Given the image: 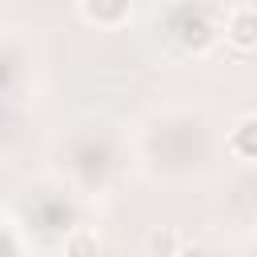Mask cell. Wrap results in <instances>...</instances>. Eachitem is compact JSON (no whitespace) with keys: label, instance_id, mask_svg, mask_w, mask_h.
<instances>
[{"label":"cell","instance_id":"2","mask_svg":"<svg viewBox=\"0 0 257 257\" xmlns=\"http://www.w3.org/2000/svg\"><path fill=\"white\" fill-rule=\"evenodd\" d=\"M225 153L237 157V161H245V165H257V112L241 116V120L229 128V137H225Z\"/></svg>","mask_w":257,"mask_h":257},{"label":"cell","instance_id":"3","mask_svg":"<svg viewBox=\"0 0 257 257\" xmlns=\"http://www.w3.org/2000/svg\"><path fill=\"white\" fill-rule=\"evenodd\" d=\"M80 12L96 28H116L128 20V0H80Z\"/></svg>","mask_w":257,"mask_h":257},{"label":"cell","instance_id":"5","mask_svg":"<svg viewBox=\"0 0 257 257\" xmlns=\"http://www.w3.org/2000/svg\"><path fill=\"white\" fill-rule=\"evenodd\" d=\"M60 249H64V257H96L100 253V237L92 229H72Z\"/></svg>","mask_w":257,"mask_h":257},{"label":"cell","instance_id":"4","mask_svg":"<svg viewBox=\"0 0 257 257\" xmlns=\"http://www.w3.org/2000/svg\"><path fill=\"white\" fill-rule=\"evenodd\" d=\"M181 245H185V237H181L177 229H169V225H161V229H153V233L145 237V253H149V257H177Z\"/></svg>","mask_w":257,"mask_h":257},{"label":"cell","instance_id":"7","mask_svg":"<svg viewBox=\"0 0 257 257\" xmlns=\"http://www.w3.org/2000/svg\"><path fill=\"white\" fill-rule=\"evenodd\" d=\"M253 225H257V221H253Z\"/></svg>","mask_w":257,"mask_h":257},{"label":"cell","instance_id":"1","mask_svg":"<svg viewBox=\"0 0 257 257\" xmlns=\"http://www.w3.org/2000/svg\"><path fill=\"white\" fill-rule=\"evenodd\" d=\"M225 44L237 52H257V4H237L225 16Z\"/></svg>","mask_w":257,"mask_h":257},{"label":"cell","instance_id":"6","mask_svg":"<svg viewBox=\"0 0 257 257\" xmlns=\"http://www.w3.org/2000/svg\"><path fill=\"white\" fill-rule=\"evenodd\" d=\"M177 257H209V249H205V245H181Z\"/></svg>","mask_w":257,"mask_h":257}]
</instances>
